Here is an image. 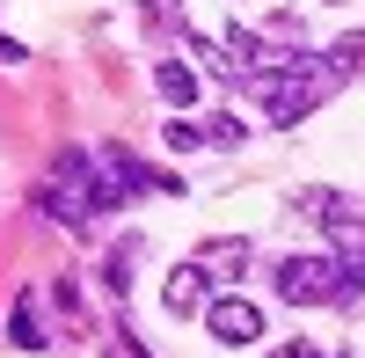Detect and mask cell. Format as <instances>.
<instances>
[{"label":"cell","mask_w":365,"mask_h":358,"mask_svg":"<svg viewBox=\"0 0 365 358\" xmlns=\"http://www.w3.org/2000/svg\"><path fill=\"white\" fill-rule=\"evenodd\" d=\"M161 300H168V314H197V307L212 300V292H205V263H175Z\"/></svg>","instance_id":"4"},{"label":"cell","mask_w":365,"mask_h":358,"mask_svg":"<svg viewBox=\"0 0 365 358\" xmlns=\"http://www.w3.org/2000/svg\"><path fill=\"white\" fill-rule=\"evenodd\" d=\"M205 139H212V146H241V117H212Z\"/></svg>","instance_id":"9"},{"label":"cell","mask_w":365,"mask_h":358,"mask_svg":"<svg viewBox=\"0 0 365 358\" xmlns=\"http://www.w3.org/2000/svg\"><path fill=\"white\" fill-rule=\"evenodd\" d=\"M8 344H15V351H44V344H51V337L37 329V300H29V292H22L15 314H8Z\"/></svg>","instance_id":"6"},{"label":"cell","mask_w":365,"mask_h":358,"mask_svg":"<svg viewBox=\"0 0 365 358\" xmlns=\"http://www.w3.org/2000/svg\"><path fill=\"white\" fill-rule=\"evenodd\" d=\"M190 146H205V132L190 117H168V154H190Z\"/></svg>","instance_id":"8"},{"label":"cell","mask_w":365,"mask_h":358,"mask_svg":"<svg viewBox=\"0 0 365 358\" xmlns=\"http://www.w3.org/2000/svg\"><path fill=\"white\" fill-rule=\"evenodd\" d=\"M197 314H205V329L220 337V344H234V351H249V344L263 337V307L241 300V292H220V300H205Z\"/></svg>","instance_id":"3"},{"label":"cell","mask_w":365,"mask_h":358,"mask_svg":"<svg viewBox=\"0 0 365 358\" xmlns=\"http://www.w3.org/2000/svg\"><path fill=\"white\" fill-rule=\"evenodd\" d=\"M154 88H161V96H168V103H182V110H190V103H197V73H190V66H182V58H161V66H154Z\"/></svg>","instance_id":"5"},{"label":"cell","mask_w":365,"mask_h":358,"mask_svg":"<svg viewBox=\"0 0 365 358\" xmlns=\"http://www.w3.org/2000/svg\"><path fill=\"white\" fill-rule=\"evenodd\" d=\"M22 58H29V51H22L15 37H0V66H22Z\"/></svg>","instance_id":"10"},{"label":"cell","mask_w":365,"mask_h":358,"mask_svg":"<svg viewBox=\"0 0 365 358\" xmlns=\"http://www.w3.org/2000/svg\"><path fill=\"white\" fill-rule=\"evenodd\" d=\"M322 58H329V66H336L344 81H351V73H365V29H351V37H336V51H322Z\"/></svg>","instance_id":"7"},{"label":"cell","mask_w":365,"mask_h":358,"mask_svg":"<svg viewBox=\"0 0 365 358\" xmlns=\"http://www.w3.org/2000/svg\"><path fill=\"white\" fill-rule=\"evenodd\" d=\"M278 358H322V351H314V344H285Z\"/></svg>","instance_id":"11"},{"label":"cell","mask_w":365,"mask_h":358,"mask_svg":"<svg viewBox=\"0 0 365 358\" xmlns=\"http://www.w3.org/2000/svg\"><path fill=\"white\" fill-rule=\"evenodd\" d=\"M256 96H263V117H270V125H299V117H307V110L322 103V88H314L307 73H299L292 58H285L278 73H263V81H256Z\"/></svg>","instance_id":"2"},{"label":"cell","mask_w":365,"mask_h":358,"mask_svg":"<svg viewBox=\"0 0 365 358\" xmlns=\"http://www.w3.org/2000/svg\"><path fill=\"white\" fill-rule=\"evenodd\" d=\"M336 292H344L336 256H285V263H278V300H292V307H329Z\"/></svg>","instance_id":"1"}]
</instances>
